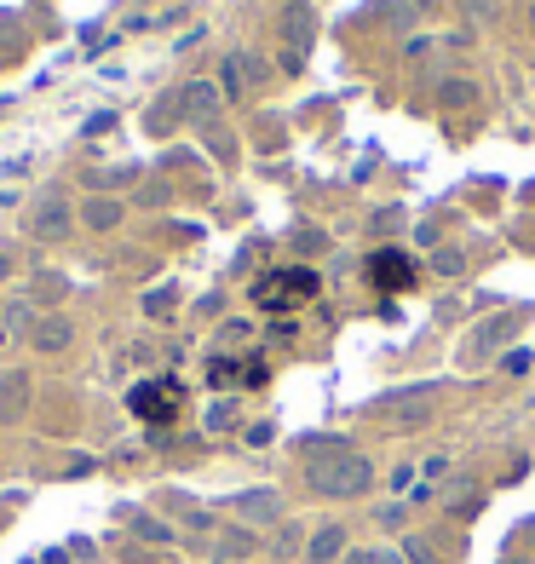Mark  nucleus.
Here are the masks:
<instances>
[{
	"instance_id": "6",
	"label": "nucleus",
	"mask_w": 535,
	"mask_h": 564,
	"mask_svg": "<svg viewBox=\"0 0 535 564\" xmlns=\"http://www.w3.org/2000/svg\"><path fill=\"white\" fill-rule=\"evenodd\" d=\"M340 553H346V530H340V524H323V530L311 536V559L328 564V559H340Z\"/></svg>"
},
{
	"instance_id": "7",
	"label": "nucleus",
	"mask_w": 535,
	"mask_h": 564,
	"mask_svg": "<svg viewBox=\"0 0 535 564\" xmlns=\"http://www.w3.org/2000/svg\"><path fill=\"white\" fill-rule=\"evenodd\" d=\"M374 277L386 282V288H392V282H409V259L397 254V248H380V254H374Z\"/></svg>"
},
{
	"instance_id": "14",
	"label": "nucleus",
	"mask_w": 535,
	"mask_h": 564,
	"mask_svg": "<svg viewBox=\"0 0 535 564\" xmlns=\"http://www.w3.org/2000/svg\"><path fill=\"white\" fill-rule=\"evenodd\" d=\"M64 340H70V329H64V323H52V329H41V346H64Z\"/></svg>"
},
{
	"instance_id": "17",
	"label": "nucleus",
	"mask_w": 535,
	"mask_h": 564,
	"mask_svg": "<svg viewBox=\"0 0 535 564\" xmlns=\"http://www.w3.org/2000/svg\"><path fill=\"white\" fill-rule=\"evenodd\" d=\"M386 564H403V559H386Z\"/></svg>"
},
{
	"instance_id": "5",
	"label": "nucleus",
	"mask_w": 535,
	"mask_h": 564,
	"mask_svg": "<svg viewBox=\"0 0 535 564\" xmlns=\"http://www.w3.org/2000/svg\"><path fill=\"white\" fill-rule=\"evenodd\" d=\"M512 334H518V311H507V317H489L484 329L472 334V346H478V352H489V346H501V340H512Z\"/></svg>"
},
{
	"instance_id": "8",
	"label": "nucleus",
	"mask_w": 535,
	"mask_h": 564,
	"mask_svg": "<svg viewBox=\"0 0 535 564\" xmlns=\"http://www.w3.org/2000/svg\"><path fill=\"white\" fill-rule=\"evenodd\" d=\"M236 507H242V513L254 518V524H271V518H277V507H282V501H277V495H271V490H254V495H242Z\"/></svg>"
},
{
	"instance_id": "13",
	"label": "nucleus",
	"mask_w": 535,
	"mask_h": 564,
	"mask_svg": "<svg viewBox=\"0 0 535 564\" xmlns=\"http://www.w3.org/2000/svg\"><path fill=\"white\" fill-rule=\"evenodd\" d=\"M248 547H254V541H248V536H225V541H219V553H225V559H242Z\"/></svg>"
},
{
	"instance_id": "4",
	"label": "nucleus",
	"mask_w": 535,
	"mask_h": 564,
	"mask_svg": "<svg viewBox=\"0 0 535 564\" xmlns=\"http://www.w3.org/2000/svg\"><path fill=\"white\" fill-rule=\"evenodd\" d=\"M133 409H139L144 421H173V409H179V386L173 380H150L133 392Z\"/></svg>"
},
{
	"instance_id": "15",
	"label": "nucleus",
	"mask_w": 535,
	"mask_h": 564,
	"mask_svg": "<svg viewBox=\"0 0 535 564\" xmlns=\"http://www.w3.org/2000/svg\"><path fill=\"white\" fill-rule=\"evenodd\" d=\"M351 564H374V553H351Z\"/></svg>"
},
{
	"instance_id": "12",
	"label": "nucleus",
	"mask_w": 535,
	"mask_h": 564,
	"mask_svg": "<svg viewBox=\"0 0 535 564\" xmlns=\"http://www.w3.org/2000/svg\"><path fill=\"white\" fill-rule=\"evenodd\" d=\"M185 104H190V110H213V104H219V93H213V87H190Z\"/></svg>"
},
{
	"instance_id": "1",
	"label": "nucleus",
	"mask_w": 535,
	"mask_h": 564,
	"mask_svg": "<svg viewBox=\"0 0 535 564\" xmlns=\"http://www.w3.org/2000/svg\"><path fill=\"white\" fill-rule=\"evenodd\" d=\"M305 478H311V490L317 495H363L374 484V467L357 455V449H340V455H311Z\"/></svg>"
},
{
	"instance_id": "9",
	"label": "nucleus",
	"mask_w": 535,
	"mask_h": 564,
	"mask_svg": "<svg viewBox=\"0 0 535 564\" xmlns=\"http://www.w3.org/2000/svg\"><path fill=\"white\" fill-rule=\"evenodd\" d=\"M438 104L466 110V104H478V87H472V81H443V87H438Z\"/></svg>"
},
{
	"instance_id": "10",
	"label": "nucleus",
	"mask_w": 535,
	"mask_h": 564,
	"mask_svg": "<svg viewBox=\"0 0 535 564\" xmlns=\"http://www.w3.org/2000/svg\"><path fill=\"white\" fill-rule=\"evenodd\" d=\"M288 41L305 52V41H311V12L305 6H288Z\"/></svg>"
},
{
	"instance_id": "3",
	"label": "nucleus",
	"mask_w": 535,
	"mask_h": 564,
	"mask_svg": "<svg viewBox=\"0 0 535 564\" xmlns=\"http://www.w3.org/2000/svg\"><path fill=\"white\" fill-rule=\"evenodd\" d=\"M432 403H438V386H409V392H392L380 403V415L392 426H426L432 421Z\"/></svg>"
},
{
	"instance_id": "2",
	"label": "nucleus",
	"mask_w": 535,
	"mask_h": 564,
	"mask_svg": "<svg viewBox=\"0 0 535 564\" xmlns=\"http://www.w3.org/2000/svg\"><path fill=\"white\" fill-rule=\"evenodd\" d=\"M311 294H317V277H311V271H277V277H265L254 288V300L265 311H288V306H305V300H311Z\"/></svg>"
},
{
	"instance_id": "16",
	"label": "nucleus",
	"mask_w": 535,
	"mask_h": 564,
	"mask_svg": "<svg viewBox=\"0 0 535 564\" xmlns=\"http://www.w3.org/2000/svg\"><path fill=\"white\" fill-rule=\"evenodd\" d=\"M530 29H535V0H530Z\"/></svg>"
},
{
	"instance_id": "11",
	"label": "nucleus",
	"mask_w": 535,
	"mask_h": 564,
	"mask_svg": "<svg viewBox=\"0 0 535 564\" xmlns=\"http://www.w3.org/2000/svg\"><path fill=\"white\" fill-rule=\"evenodd\" d=\"M18 409H24V380L12 375V380H6V398H0V415H6V421H12V415H18Z\"/></svg>"
}]
</instances>
